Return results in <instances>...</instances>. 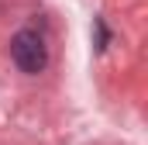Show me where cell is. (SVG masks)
Segmentation results:
<instances>
[{"instance_id": "1", "label": "cell", "mask_w": 148, "mask_h": 145, "mask_svg": "<svg viewBox=\"0 0 148 145\" xmlns=\"http://www.w3.org/2000/svg\"><path fill=\"white\" fill-rule=\"evenodd\" d=\"M10 59H14V66L21 72H28V76H38V72L45 69V62H48V48H45V41L38 31H17L14 41H10Z\"/></svg>"}]
</instances>
